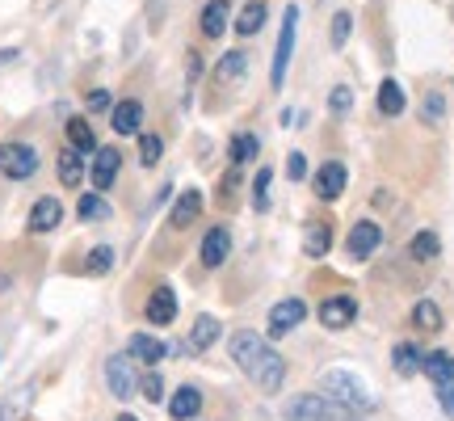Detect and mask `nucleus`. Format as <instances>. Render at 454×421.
I'll list each match as a JSON object with an SVG mask.
<instances>
[{"mask_svg": "<svg viewBox=\"0 0 454 421\" xmlns=\"http://www.w3.org/2000/svg\"><path fill=\"white\" fill-rule=\"evenodd\" d=\"M227 354H231V362L253 379V388H261L265 396L282 392V384H286V358L278 354L265 338H257L253 329H236L231 341H227Z\"/></svg>", "mask_w": 454, "mask_h": 421, "instance_id": "nucleus-1", "label": "nucleus"}, {"mask_svg": "<svg viewBox=\"0 0 454 421\" xmlns=\"http://www.w3.org/2000/svg\"><path fill=\"white\" fill-rule=\"evenodd\" d=\"M325 396L333 401V405H340V409H349V413H371L374 409V396H371V388L357 379L354 371H325Z\"/></svg>", "mask_w": 454, "mask_h": 421, "instance_id": "nucleus-2", "label": "nucleus"}, {"mask_svg": "<svg viewBox=\"0 0 454 421\" xmlns=\"http://www.w3.org/2000/svg\"><path fill=\"white\" fill-rule=\"evenodd\" d=\"M349 413H340V405H333L328 396H316V392H303V396H291L286 405V421H345Z\"/></svg>", "mask_w": 454, "mask_h": 421, "instance_id": "nucleus-3", "label": "nucleus"}, {"mask_svg": "<svg viewBox=\"0 0 454 421\" xmlns=\"http://www.w3.org/2000/svg\"><path fill=\"white\" fill-rule=\"evenodd\" d=\"M34 169H38V152H34L30 144H17V139L0 144V173H4L9 181L34 178Z\"/></svg>", "mask_w": 454, "mask_h": 421, "instance_id": "nucleus-4", "label": "nucleus"}, {"mask_svg": "<svg viewBox=\"0 0 454 421\" xmlns=\"http://www.w3.org/2000/svg\"><path fill=\"white\" fill-rule=\"evenodd\" d=\"M106 388H110V396H118V401H127V396H135V392H139L135 358H130V354H110V358H106Z\"/></svg>", "mask_w": 454, "mask_h": 421, "instance_id": "nucleus-5", "label": "nucleus"}, {"mask_svg": "<svg viewBox=\"0 0 454 421\" xmlns=\"http://www.w3.org/2000/svg\"><path fill=\"white\" fill-rule=\"evenodd\" d=\"M294 30H299V9L291 4L286 17H282V34H278V47H274V76H270L274 89L286 84V64H291V51H294Z\"/></svg>", "mask_w": 454, "mask_h": 421, "instance_id": "nucleus-6", "label": "nucleus"}, {"mask_svg": "<svg viewBox=\"0 0 454 421\" xmlns=\"http://www.w3.org/2000/svg\"><path fill=\"white\" fill-rule=\"evenodd\" d=\"M320 324L325 329H333V333H340V329H349V324L357 321V299H349V295H333V299H325L320 304Z\"/></svg>", "mask_w": 454, "mask_h": 421, "instance_id": "nucleus-7", "label": "nucleus"}, {"mask_svg": "<svg viewBox=\"0 0 454 421\" xmlns=\"http://www.w3.org/2000/svg\"><path fill=\"white\" fill-rule=\"evenodd\" d=\"M379 244H383V227L374 224V219H357V224L349 227V258L354 261L374 258Z\"/></svg>", "mask_w": 454, "mask_h": 421, "instance_id": "nucleus-8", "label": "nucleus"}, {"mask_svg": "<svg viewBox=\"0 0 454 421\" xmlns=\"http://www.w3.org/2000/svg\"><path fill=\"white\" fill-rule=\"evenodd\" d=\"M303 316H308V304L303 299H282L274 312H270V338H286L291 329H299L303 324Z\"/></svg>", "mask_w": 454, "mask_h": 421, "instance_id": "nucleus-9", "label": "nucleus"}, {"mask_svg": "<svg viewBox=\"0 0 454 421\" xmlns=\"http://www.w3.org/2000/svg\"><path fill=\"white\" fill-rule=\"evenodd\" d=\"M118 169H122V152H118V147H98V152H93V173H89V178H93L98 190H110L114 181H118Z\"/></svg>", "mask_w": 454, "mask_h": 421, "instance_id": "nucleus-10", "label": "nucleus"}, {"mask_svg": "<svg viewBox=\"0 0 454 421\" xmlns=\"http://www.w3.org/2000/svg\"><path fill=\"white\" fill-rule=\"evenodd\" d=\"M59 219H64L59 198H38V203L30 207V219H26V227H30L34 236H43V232H55V227H59Z\"/></svg>", "mask_w": 454, "mask_h": 421, "instance_id": "nucleus-11", "label": "nucleus"}, {"mask_svg": "<svg viewBox=\"0 0 454 421\" xmlns=\"http://www.w3.org/2000/svg\"><path fill=\"white\" fill-rule=\"evenodd\" d=\"M227 253H231V232H227V227H211V232L202 236V253H198L202 266H207V270H219L227 261Z\"/></svg>", "mask_w": 454, "mask_h": 421, "instance_id": "nucleus-12", "label": "nucleus"}, {"mask_svg": "<svg viewBox=\"0 0 454 421\" xmlns=\"http://www.w3.org/2000/svg\"><path fill=\"white\" fill-rule=\"evenodd\" d=\"M345 164L340 161H328V164H320V173H316V195L325 198V203H337L340 195H345Z\"/></svg>", "mask_w": 454, "mask_h": 421, "instance_id": "nucleus-13", "label": "nucleus"}, {"mask_svg": "<svg viewBox=\"0 0 454 421\" xmlns=\"http://www.w3.org/2000/svg\"><path fill=\"white\" fill-rule=\"evenodd\" d=\"M219 333H223V324L215 321L211 312H202V316L194 321V329H190V341H185V346H190V354H202V350H211L215 341H219Z\"/></svg>", "mask_w": 454, "mask_h": 421, "instance_id": "nucleus-14", "label": "nucleus"}, {"mask_svg": "<svg viewBox=\"0 0 454 421\" xmlns=\"http://www.w3.org/2000/svg\"><path fill=\"white\" fill-rule=\"evenodd\" d=\"M127 354L135 358V362H147V367H156V362L168 354V346H164L160 338H152V333H135V338L127 341Z\"/></svg>", "mask_w": 454, "mask_h": 421, "instance_id": "nucleus-15", "label": "nucleus"}, {"mask_svg": "<svg viewBox=\"0 0 454 421\" xmlns=\"http://www.w3.org/2000/svg\"><path fill=\"white\" fill-rule=\"evenodd\" d=\"M147 321L152 324L177 321V295H173V287H156V291H152V299H147Z\"/></svg>", "mask_w": 454, "mask_h": 421, "instance_id": "nucleus-16", "label": "nucleus"}, {"mask_svg": "<svg viewBox=\"0 0 454 421\" xmlns=\"http://www.w3.org/2000/svg\"><path fill=\"white\" fill-rule=\"evenodd\" d=\"M328 249H333V224L328 219H311L303 227V253L308 258H325Z\"/></svg>", "mask_w": 454, "mask_h": 421, "instance_id": "nucleus-17", "label": "nucleus"}, {"mask_svg": "<svg viewBox=\"0 0 454 421\" xmlns=\"http://www.w3.org/2000/svg\"><path fill=\"white\" fill-rule=\"evenodd\" d=\"M202 413V392L198 388H177L173 396H168V417H177V421H190V417H198Z\"/></svg>", "mask_w": 454, "mask_h": 421, "instance_id": "nucleus-18", "label": "nucleus"}, {"mask_svg": "<svg viewBox=\"0 0 454 421\" xmlns=\"http://www.w3.org/2000/svg\"><path fill=\"white\" fill-rule=\"evenodd\" d=\"M421 371H425V379H434L438 388H446V384H454V358L446 350H429L421 358Z\"/></svg>", "mask_w": 454, "mask_h": 421, "instance_id": "nucleus-19", "label": "nucleus"}, {"mask_svg": "<svg viewBox=\"0 0 454 421\" xmlns=\"http://www.w3.org/2000/svg\"><path fill=\"white\" fill-rule=\"evenodd\" d=\"M110 123L118 135H135V131L144 127V106L139 101H118L110 110Z\"/></svg>", "mask_w": 454, "mask_h": 421, "instance_id": "nucleus-20", "label": "nucleus"}, {"mask_svg": "<svg viewBox=\"0 0 454 421\" xmlns=\"http://www.w3.org/2000/svg\"><path fill=\"white\" fill-rule=\"evenodd\" d=\"M30 405H34V384H26V388L9 392V396L0 401V421H26Z\"/></svg>", "mask_w": 454, "mask_h": 421, "instance_id": "nucleus-21", "label": "nucleus"}, {"mask_svg": "<svg viewBox=\"0 0 454 421\" xmlns=\"http://www.w3.org/2000/svg\"><path fill=\"white\" fill-rule=\"evenodd\" d=\"M227 17H231V4H227V0H211V4L202 9V34H207V38H223Z\"/></svg>", "mask_w": 454, "mask_h": 421, "instance_id": "nucleus-22", "label": "nucleus"}, {"mask_svg": "<svg viewBox=\"0 0 454 421\" xmlns=\"http://www.w3.org/2000/svg\"><path fill=\"white\" fill-rule=\"evenodd\" d=\"M198 215H202V195H198V190H185V195L177 198V207H173V219H168V224H173V227H190Z\"/></svg>", "mask_w": 454, "mask_h": 421, "instance_id": "nucleus-23", "label": "nucleus"}, {"mask_svg": "<svg viewBox=\"0 0 454 421\" xmlns=\"http://www.w3.org/2000/svg\"><path fill=\"white\" fill-rule=\"evenodd\" d=\"M59 181L72 186V190L84 181V161H81V152H76V147H64V152H59Z\"/></svg>", "mask_w": 454, "mask_h": 421, "instance_id": "nucleus-24", "label": "nucleus"}, {"mask_svg": "<svg viewBox=\"0 0 454 421\" xmlns=\"http://www.w3.org/2000/svg\"><path fill=\"white\" fill-rule=\"evenodd\" d=\"M421 346H412V341H400L395 346V354H391V362H395V371L400 375H417L421 371Z\"/></svg>", "mask_w": 454, "mask_h": 421, "instance_id": "nucleus-25", "label": "nucleus"}, {"mask_svg": "<svg viewBox=\"0 0 454 421\" xmlns=\"http://www.w3.org/2000/svg\"><path fill=\"white\" fill-rule=\"evenodd\" d=\"M67 147H76V152H98V135H93V127H89L84 118H72V123H67Z\"/></svg>", "mask_w": 454, "mask_h": 421, "instance_id": "nucleus-26", "label": "nucleus"}, {"mask_svg": "<svg viewBox=\"0 0 454 421\" xmlns=\"http://www.w3.org/2000/svg\"><path fill=\"white\" fill-rule=\"evenodd\" d=\"M261 26H265V4H261V0L257 4H244L240 17H236V34H240V38H253Z\"/></svg>", "mask_w": 454, "mask_h": 421, "instance_id": "nucleus-27", "label": "nucleus"}, {"mask_svg": "<svg viewBox=\"0 0 454 421\" xmlns=\"http://www.w3.org/2000/svg\"><path fill=\"white\" fill-rule=\"evenodd\" d=\"M412 324H417L421 333H438L442 329V308L434 304V299H421V304L412 308Z\"/></svg>", "mask_w": 454, "mask_h": 421, "instance_id": "nucleus-28", "label": "nucleus"}, {"mask_svg": "<svg viewBox=\"0 0 454 421\" xmlns=\"http://www.w3.org/2000/svg\"><path fill=\"white\" fill-rule=\"evenodd\" d=\"M379 110L387 114V118L404 114V89H400L395 81H383V84H379Z\"/></svg>", "mask_w": 454, "mask_h": 421, "instance_id": "nucleus-29", "label": "nucleus"}, {"mask_svg": "<svg viewBox=\"0 0 454 421\" xmlns=\"http://www.w3.org/2000/svg\"><path fill=\"white\" fill-rule=\"evenodd\" d=\"M257 147H261V139H257V135H253V131H240V135L231 139V164L253 161V156H257Z\"/></svg>", "mask_w": 454, "mask_h": 421, "instance_id": "nucleus-30", "label": "nucleus"}, {"mask_svg": "<svg viewBox=\"0 0 454 421\" xmlns=\"http://www.w3.org/2000/svg\"><path fill=\"white\" fill-rule=\"evenodd\" d=\"M438 253H442L438 232H417V236H412V258L417 261H434Z\"/></svg>", "mask_w": 454, "mask_h": 421, "instance_id": "nucleus-31", "label": "nucleus"}, {"mask_svg": "<svg viewBox=\"0 0 454 421\" xmlns=\"http://www.w3.org/2000/svg\"><path fill=\"white\" fill-rule=\"evenodd\" d=\"M106 215H110V203H106L101 195H84L81 198V219L84 224H98V219H106Z\"/></svg>", "mask_w": 454, "mask_h": 421, "instance_id": "nucleus-32", "label": "nucleus"}, {"mask_svg": "<svg viewBox=\"0 0 454 421\" xmlns=\"http://www.w3.org/2000/svg\"><path fill=\"white\" fill-rule=\"evenodd\" d=\"M110 266H114V249H110V244H98V249L84 258V270H89V274H106Z\"/></svg>", "mask_w": 454, "mask_h": 421, "instance_id": "nucleus-33", "label": "nucleus"}, {"mask_svg": "<svg viewBox=\"0 0 454 421\" xmlns=\"http://www.w3.org/2000/svg\"><path fill=\"white\" fill-rule=\"evenodd\" d=\"M160 156H164V139H160V135H144V139H139V161L152 169Z\"/></svg>", "mask_w": 454, "mask_h": 421, "instance_id": "nucleus-34", "label": "nucleus"}, {"mask_svg": "<svg viewBox=\"0 0 454 421\" xmlns=\"http://www.w3.org/2000/svg\"><path fill=\"white\" fill-rule=\"evenodd\" d=\"M139 392H144V396L152 401V405H156V401H164V375H160V371L139 375Z\"/></svg>", "mask_w": 454, "mask_h": 421, "instance_id": "nucleus-35", "label": "nucleus"}, {"mask_svg": "<svg viewBox=\"0 0 454 421\" xmlns=\"http://www.w3.org/2000/svg\"><path fill=\"white\" fill-rule=\"evenodd\" d=\"M215 72H219V81H236V76L244 72V55H240V51H227Z\"/></svg>", "mask_w": 454, "mask_h": 421, "instance_id": "nucleus-36", "label": "nucleus"}, {"mask_svg": "<svg viewBox=\"0 0 454 421\" xmlns=\"http://www.w3.org/2000/svg\"><path fill=\"white\" fill-rule=\"evenodd\" d=\"M270 181H274V173H270V169H261L257 181H253V207H257V210L270 207Z\"/></svg>", "mask_w": 454, "mask_h": 421, "instance_id": "nucleus-37", "label": "nucleus"}, {"mask_svg": "<svg viewBox=\"0 0 454 421\" xmlns=\"http://www.w3.org/2000/svg\"><path fill=\"white\" fill-rule=\"evenodd\" d=\"M421 118H425V123H434V127H438L442 118H446V101H442V93H429V98H425Z\"/></svg>", "mask_w": 454, "mask_h": 421, "instance_id": "nucleus-38", "label": "nucleus"}, {"mask_svg": "<svg viewBox=\"0 0 454 421\" xmlns=\"http://www.w3.org/2000/svg\"><path fill=\"white\" fill-rule=\"evenodd\" d=\"M349 26H354V17L349 13L333 17V47H345V43H349Z\"/></svg>", "mask_w": 454, "mask_h": 421, "instance_id": "nucleus-39", "label": "nucleus"}, {"mask_svg": "<svg viewBox=\"0 0 454 421\" xmlns=\"http://www.w3.org/2000/svg\"><path fill=\"white\" fill-rule=\"evenodd\" d=\"M328 106H333V114H337V118H345V114H349V106H354V93H349V89L340 84V89H333Z\"/></svg>", "mask_w": 454, "mask_h": 421, "instance_id": "nucleus-40", "label": "nucleus"}, {"mask_svg": "<svg viewBox=\"0 0 454 421\" xmlns=\"http://www.w3.org/2000/svg\"><path fill=\"white\" fill-rule=\"evenodd\" d=\"M236 190H240V173L231 169V173L219 181V203H231V198H236Z\"/></svg>", "mask_w": 454, "mask_h": 421, "instance_id": "nucleus-41", "label": "nucleus"}, {"mask_svg": "<svg viewBox=\"0 0 454 421\" xmlns=\"http://www.w3.org/2000/svg\"><path fill=\"white\" fill-rule=\"evenodd\" d=\"M286 173H291V181L308 178V161H303V152H291V156H286Z\"/></svg>", "mask_w": 454, "mask_h": 421, "instance_id": "nucleus-42", "label": "nucleus"}, {"mask_svg": "<svg viewBox=\"0 0 454 421\" xmlns=\"http://www.w3.org/2000/svg\"><path fill=\"white\" fill-rule=\"evenodd\" d=\"M89 110H114V98L106 89H93V93H89Z\"/></svg>", "mask_w": 454, "mask_h": 421, "instance_id": "nucleus-43", "label": "nucleus"}, {"mask_svg": "<svg viewBox=\"0 0 454 421\" xmlns=\"http://www.w3.org/2000/svg\"><path fill=\"white\" fill-rule=\"evenodd\" d=\"M442 392V405H446V413L454 417V384H446V388H438Z\"/></svg>", "mask_w": 454, "mask_h": 421, "instance_id": "nucleus-44", "label": "nucleus"}, {"mask_svg": "<svg viewBox=\"0 0 454 421\" xmlns=\"http://www.w3.org/2000/svg\"><path fill=\"white\" fill-rule=\"evenodd\" d=\"M9 64H17V51H0V68H9Z\"/></svg>", "mask_w": 454, "mask_h": 421, "instance_id": "nucleus-45", "label": "nucleus"}, {"mask_svg": "<svg viewBox=\"0 0 454 421\" xmlns=\"http://www.w3.org/2000/svg\"><path fill=\"white\" fill-rule=\"evenodd\" d=\"M118 421H139V417L135 413H118Z\"/></svg>", "mask_w": 454, "mask_h": 421, "instance_id": "nucleus-46", "label": "nucleus"}]
</instances>
